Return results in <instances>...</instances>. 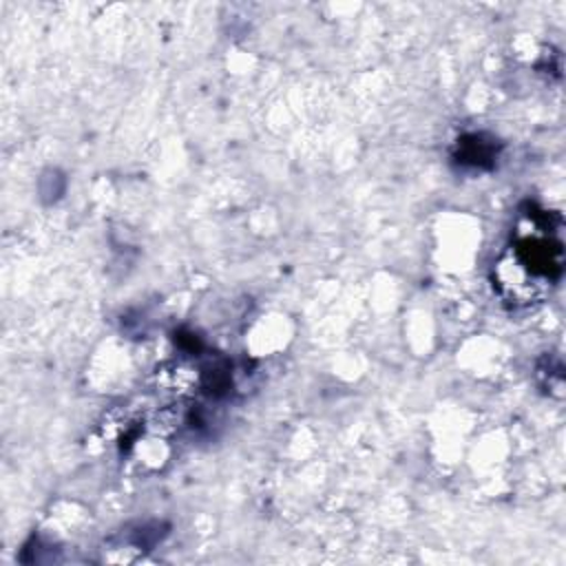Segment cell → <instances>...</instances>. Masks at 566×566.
Masks as SVG:
<instances>
[{"mask_svg": "<svg viewBox=\"0 0 566 566\" xmlns=\"http://www.w3.org/2000/svg\"><path fill=\"white\" fill-rule=\"evenodd\" d=\"M528 230H520L493 268V281L500 296L513 305H533L542 301L562 272V241L555 237L551 214L544 210L522 217Z\"/></svg>", "mask_w": 566, "mask_h": 566, "instance_id": "obj_1", "label": "cell"}, {"mask_svg": "<svg viewBox=\"0 0 566 566\" xmlns=\"http://www.w3.org/2000/svg\"><path fill=\"white\" fill-rule=\"evenodd\" d=\"M157 382L164 391L184 396V394H190L199 385V371L184 363H172L157 371Z\"/></svg>", "mask_w": 566, "mask_h": 566, "instance_id": "obj_2", "label": "cell"}]
</instances>
